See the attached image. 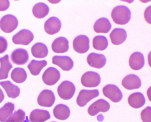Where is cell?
Returning <instances> with one entry per match:
<instances>
[{
  "instance_id": "obj_20",
  "label": "cell",
  "mask_w": 151,
  "mask_h": 122,
  "mask_svg": "<svg viewBox=\"0 0 151 122\" xmlns=\"http://www.w3.org/2000/svg\"><path fill=\"white\" fill-rule=\"evenodd\" d=\"M111 28V23L106 18H99L96 20L93 27L94 32L97 33H108Z\"/></svg>"
},
{
  "instance_id": "obj_22",
  "label": "cell",
  "mask_w": 151,
  "mask_h": 122,
  "mask_svg": "<svg viewBox=\"0 0 151 122\" xmlns=\"http://www.w3.org/2000/svg\"><path fill=\"white\" fill-rule=\"evenodd\" d=\"M50 118V115L48 111L37 109L30 113L29 120L30 122H45Z\"/></svg>"
},
{
  "instance_id": "obj_23",
  "label": "cell",
  "mask_w": 151,
  "mask_h": 122,
  "mask_svg": "<svg viewBox=\"0 0 151 122\" xmlns=\"http://www.w3.org/2000/svg\"><path fill=\"white\" fill-rule=\"evenodd\" d=\"M54 116L57 119L65 120L69 118L70 111L68 107L65 105L59 104L54 108L53 111Z\"/></svg>"
},
{
  "instance_id": "obj_17",
  "label": "cell",
  "mask_w": 151,
  "mask_h": 122,
  "mask_svg": "<svg viewBox=\"0 0 151 122\" xmlns=\"http://www.w3.org/2000/svg\"><path fill=\"white\" fill-rule=\"evenodd\" d=\"M129 63L130 67L133 70H140L145 65V57L141 52H134L129 57Z\"/></svg>"
},
{
  "instance_id": "obj_24",
  "label": "cell",
  "mask_w": 151,
  "mask_h": 122,
  "mask_svg": "<svg viewBox=\"0 0 151 122\" xmlns=\"http://www.w3.org/2000/svg\"><path fill=\"white\" fill-rule=\"evenodd\" d=\"M0 63V80L7 79L9 71L13 67L9 61V56L6 55L1 57Z\"/></svg>"
},
{
  "instance_id": "obj_31",
  "label": "cell",
  "mask_w": 151,
  "mask_h": 122,
  "mask_svg": "<svg viewBox=\"0 0 151 122\" xmlns=\"http://www.w3.org/2000/svg\"><path fill=\"white\" fill-rule=\"evenodd\" d=\"M15 108L14 105L11 103H6L0 108V121L5 122L12 114Z\"/></svg>"
},
{
  "instance_id": "obj_9",
  "label": "cell",
  "mask_w": 151,
  "mask_h": 122,
  "mask_svg": "<svg viewBox=\"0 0 151 122\" xmlns=\"http://www.w3.org/2000/svg\"><path fill=\"white\" fill-rule=\"evenodd\" d=\"M110 105L104 99L98 100L93 103L88 108V114L91 116H96L99 112L106 113L109 111Z\"/></svg>"
},
{
  "instance_id": "obj_16",
  "label": "cell",
  "mask_w": 151,
  "mask_h": 122,
  "mask_svg": "<svg viewBox=\"0 0 151 122\" xmlns=\"http://www.w3.org/2000/svg\"><path fill=\"white\" fill-rule=\"evenodd\" d=\"M62 24L59 19L56 17H51L45 22L44 28L46 33L50 35L57 34L60 31Z\"/></svg>"
},
{
  "instance_id": "obj_10",
  "label": "cell",
  "mask_w": 151,
  "mask_h": 122,
  "mask_svg": "<svg viewBox=\"0 0 151 122\" xmlns=\"http://www.w3.org/2000/svg\"><path fill=\"white\" fill-rule=\"evenodd\" d=\"M60 78V72L55 68H48L42 75L43 82L47 85L52 86L57 83Z\"/></svg>"
},
{
  "instance_id": "obj_11",
  "label": "cell",
  "mask_w": 151,
  "mask_h": 122,
  "mask_svg": "<svg viewBox=\"0 0 151 122\" xmlns=\"http://www.w3.org/2000/svg\"><path fill=\"white\" fill-rule=\"evenodd\" d=\"M55 98L53 92L49 90H45L40 93L37 99L39 105L49 108L53 105Z\"/></svg>"
},
{
  "instance_id": "obj_3",
  "label": "cell",
  "mask_w": 151,
  "mask_h": 122,
  "mask_svg": "<svg viewBox=\"0 0 151 122\" xmlns=\"http://www.w3.org/2000/svg\"><path fill=\"white\" fill-rule=\"evenodd\" d=\"M18 21L17 19L13 15H5L0 20V28L4 33H12L18 27Z\"/></svg>"
},
{
  "instance_id": "obj_35",
  "label": "cell",
  "mask_w": 151,
  "mask_h": 122,
  "mask_svg": "<svg viewBox=\"0 0 151 122\" xmlns=\"http://www.w3.org/2000/svg\"><path fill=\"white\" fill-rule=\"evenodd\" d=\"M10 6L8 0H0V11H4L7 10Z\"/></svg>"
},
{
  "instance_id": "obj_28",
  "label": "cell",
  "mask_w": 151,
  "mask_h": 122,
  "mask_svg": "<svg viewBox=\"0 0 151 122\" xmlns=\"http://www.w3.org/2000/svg\"><path fill=\"white\" fill-rule=\"evenodd\" d=\"M47 65L46 61L32 60L28 64V68L32 75L37 76L40 74L42 69Z\"/></svg>"
},
{
  "instance_id": "obj_32",
  "label": "cell",
  "mask_w": 151,
  "mask_h": 122,
  "mask_svg": "<svg viewBox=\"0 0 151 122\" xmlns=\"http://www.w3.org/2000/svg\"><path fill=\"white\" fill-rule=\"evenodd\" d=\"M25 116L24 112L19 109L12 113L5 122H23L25 121Z\"/></svg>"
},
{
  "instance_id": "obj_14",
  "label": "cell",
  "mask_w": 151,
  "mask_h": 122,
  "mask_svg": "<svg viewBox=\"0 0 151 122\" xmlns=\"http://www.w3.org/2000/svg\"><path fill=\"white\" fill-rule=\"evenodd\" d=\"M87 62L91 67L100 69L106 65V59L103 54L92 52L88 56Z\"/></svg>"
},
{
  "instance_id": "obj_2",
  "label": "cell",
  "mask_w": 151,
  "mask_h": 122,
  "mask_svg": "<svg viewBox=\"0 0 151 122\" xmlns=\"http://www.w3.org/2000/svg\"><path fill=\"white\" fill-rule=\"evenodd\" d=\"M76 88L72 82L65 81L61 83L58 88L57 92L61 99L70 100L76 92Z\"/></svg>"
},
{
  "instance_id": "obj_30",
  "label": "cell",
  "mask_w": 151,
  "mask_h": 122,
  "mask_svg": "<svg viewBox=\"0 0 151 122\" xmlns=\"http://www.w3.org/2000/svg\"><path fill=\"white\" fill-rule=\"evenodd\" d=\"M108 46V40L106 37L98 35L93 39V46L95 50L103 51L107 48Z\"/></svg>"
},
{
  "instance_id": "obj_34",
  "label": "cell",
  "mask_w": 151,
  "mask_h": 122,
  "mask_svg": "<svg viewBox=\"0 0 151 122\" xmlns=\"http://www.w3.org/2000/svg\"><path fill=\"white\" fill-rule=\"evenodd\" d=\"M8 47V42L4 37L0 36V54L4 53Z\"/></svg>"
},
{
  "instance_id": "obj_33",
  "label": "cell",
  "mask_w": 151,
  "mask_h": 122,
  "mask_svg": "<svg viewBox=\"0 0 151 122\" xmlns=\"http://www.w3.org/2000/svg\"><path fill=\"white\" fill-rule=\"evenodd\" d=\"M141 118L143 122H151V108L147 106L142 111Z\"/></svg>"
},
{
  "instance_id": "obj_19",
  "label": "cell",
  "mask_w": 151,
  "mask_h": 122,
  "mask_svg": "<svg viewBox=\"0 0 151 122\" xmlns=\"http://www.w3.org/2000/svg\"><path fill=\"white\" fill-rule=\"evenodd\" d=\"M52 50L55 53H65L69 50L68 40L65 37H59L52 42Z\"/></svg>"
},
{
  "instance_id": "obj_4",
  "label": "cell",
  "mask_w": 151,
  "mask_h": 122,
  "mask_svg": "<svg viewBox=\"0 0 151 122\" xmlns=\"http://www.w3.org/2000/svg\"><path fill=\"white\" fill-rule=\"evenodd\" d=\"M102 91L105 97L108 98L114 103L121 101L123 95L119 88L113 84H108L103 88Z\"/></svg>"
},
{
  "instance_id": "obj_7",
  "label": "cell",
  "mask_w": 151,
  "mask_h": 122,
  "mask_svg": "<svg viewBox=\"0 0 151 122\" xmlns=\"http://www.w3.org/2000/svg\"><path fill=\"white\" fill-rule=\"evenodd\" d=\"M73 47L76 52L84 54L89 50L90 40L86 35H79L75 38L73 41Z\"/></svg>"
},
{
  "instance_id": "obj_12",
  "label": "cell",
  "mask_w": 151,
  "mask_h": 122,
  "mask_svg": "<svg viewBox=\"0 0 151 122\" xmlns=\"http://www.w3.org/2000/svg\"><path fill=\"white\" fill-rule=\"evenodd\" d=\"M11 59L14 64L21 65H24L28 62L29 56L26 50L22 48H18L12 52Z\"/></svg>"
},
{
  "instance_id": "obj_8",
  "label": "cell",
  "mask_w": 151,
  "mask_h": 122,
  "mask_svg": "<svg viewBox=\"0 0 151 122\" xmlns=\"http://www.w3.org/2000/svg\"><path fill=\"white\" fill-rule=\"evenodd\" d=\"M34 38L33 33L30 30L22 29L14 35L12 41L15 44L27 45L33 40Z\"/></svg>"
},
{
  "instance_id": "obj_13",
  "label": "cell",
  "mask_w": 151,
  "mask_h": 122,
  "mask_svg": "<svg viewBox=\"0 0 151 122\" xmlns=\"http://www.w3.org/2000/svg\"><path fill=\"white\" fill-rule=\"evenodd\" d=\"M122 85L128 90L138 89L142 85L139 78L135 74H129L124 78L122 81Z\"/></svg>"
},
{
  "instance_id": "obj_39",
  "label": "cell",
  "mask_w": 151,
  "mask_h": 122,
  "mask_svg": "<svg viewBox=\"0 0 151 122\" xmlns=\"http://www.w3.org/2000/svg\"></svg>"
},
{
  "instance_id": "obj_36",
  "label": "cell",
  "mask_w": 151,
  "mask_h": 122,
  "mask_svg": "<svg viewBox=\"0 0 151 122\" xmlns=\"http://www.w3.org/2000/svg\"><path fill=\"white\" fill-rule=\"evenodd\" d=\"M145 19L147 23L151 24V6H148L145 10Z\"/></svg>"
},
{
  "instance_id": "obj_21",
  "label": "cell",
  "mask_w": 151,
  "mask_h": 122,
  "mask_svg": "<svg viewBox=\"0 0 151 122\" xmlns=\"http://www.w3.org/2000/svg\"><path fill=\"white\" fill-rule=\"evenodd\" d=\"M128 103L132 107L138 109L142 108L145 105L146 100L142 93L137 92L133 93L129 96Z\"/></svg>"
},
{
  "instance_id": "obj_18",
  "label": "cell",
  "mask_w": 151,
  "mask_h": 122,
  "mask_svg": "<svg viewBox=\"0 0 151 122\" xmlns=\"http://www.w3.org/2000/svg\"><path fill=\"white\" fill-rule=\"evenodd\" d=\"M126 30L122 28H116L110 34L109 37L111 43L116 45L121 44L127 38Z\"/></svg>"
},
{
  "instance_id": "obj_27",
  "label": "cell",
  "mask_w": 151,
  "mask_h": 122,
  "mask_svg": "<svg viewBox=\"0 0 151 122\" xmlns=\"http://www.w3.org/2000/svg\"><path fill=\"white\" fill-rule=\"evenodd\" d=\"M50 8L47 5L43 3H37L32 9L34 16L37 18L42 19L45 17L48 14Z\"/></svg>"
},
{
  "instance_id": "obj_29",
  "label": "cell",
  "mask_w": 151,
  "mask_h": 122,
  "mask_svg": "<svg viewBox=\"0 0 151 122\" xmlns=\"http://www.w3.org/2000/svg\"><path fill=\"white\" fill-rule=\"evenodd\" d=\"M27 75L26 71L22 68L17 67L14 69L11 74L12 80L17 83L20 84L26 80Z\"/></svg>"
},
{
  "instance_id": "obj_26",
  "label": "cell",
  "mask_w": 151,
  "mask_h": 122,
  "mask_svg": "<svg viewBox=\"0 0 151 122\" xmlns=\"http://www.w3.org/2000/svg\"><path fill=\"white\" fill-rule=\"evenodd\" d=\"M31 52L32 55L35 58H43L47 56L48 50L45 44L37 43L32 47Z\"/></svg>"
},
{
  "instance_id": "obj_5",
  "label": "cell",
  "mask_w": 151,
  "mask_h": 122,
  "mask_svg": "<svg viewBox=\"0 0 151 122\" xmlns=\"http://www.w3.org/2000/svg\"><path fill=\"white\" fill-rule=\"evenodd\" d=\"M81 82L85 87H96L101 83V78L98 73L89 71L83 75L81 78Z\"/></svg>"
},
{
  "instance_id": "obj_38",
  "label": "cell",
  "mask_w": 151,
  "mask_h": 122,
  "mask_svg": "<svg viewBox=\"0 0 151 122\" xmlns=\"http://www.w3.org/2000/svg\"><path fill=\"white\" fill-rule=\"evenodd\" d=\"M23 122H30L29 120L28 119V116H26V119L25 120V121Z\"/></svg>"
},
{
  "instance_id": "obj_1",
  "label": "cell",
  "mask_w": 151,
  "mask_h": 122,
  "mask_svg": "<svg viewBox=\"0 0 151 122\" xmlns=\"http://www.w3.org/2000/svg\"><path fill=\"white\" fill-rule=\"evenodd\" d=\"M111 17L116 24L124 25L130 21L131 18V12L129 8L124 6H119L113 9Z\"/></svg>"
},
{
  "instance_id": "obj_25",
  "label": "cell",
  "mask_w": 151,
  "mask_h": 122,
  "mask_svg": "<svg viewBox=\"0 0 151 122\" xmlns=\"http://www.w3.org/2000/svg\"><path fill=\"white\" fill-rule=\"evenodd\" d=\"M1 85L6 91L8 97L15 99L20 94V89L18 86L12 83L11 81H6L0 82Z\"/></svg>"
},
{
  "instance_id": "obj_37",
  "label": "cell",
  "mask_w": 151,
  "mask_h": 122,
  "mask_svg": "<svg viewBox=\"0 0 151 122\" xmlns=\"http://www.w3.org/2000/svg\"><path fill=\"white\" fill-rule=\"evenodd\" d=\"M4 99V95L3 91L0 88V104L2 102Z\"/></svg>"
},
{
  "instance_id": "obj_6",
  "label": "cell",
  "mask_w": 151,
  "mask_h": 122,
  "mask_svg": "<svg viewBox=\"0 0 151 122\" xmlns=\"http://www.w3.org/2000/svg\"><path fill=\"white\" fill-rule=\"evenodd\" d=\"M99 95V91L97 89L93 90H82L80 91L77 99L78 105L81 107L85 106L91 100L98 97Z\"/></svg>"
},
{
  "instance_id": "obj_15",
  "label": "cell",
  "mask_w": 151,
  "mask_h": 122,
  "mask_svg": "<svg viewBox=\"0 0 151 122\" xmlns=\"http://www.w3.org/2000/svg\"><path fill=\"white\" fill-rule=\"evenodd\" d=\"M52 63L57 65L62 70L69 71L73 68L74 66L73 61L70 57L55 56L52 57Z\"/></svg>"
}]
</instances>
